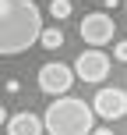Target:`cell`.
Instances as JSON below:
<instances>
[{"label": "cell", "instance_id": "13", "mask_svg": "<svg viewBox=\"0 0 127 135\" xmlns=\"http://www.w3.org/2000/svg\"><path fill=\"white\" fill-rule=\"evenodd\" d=\"M124 14H127V0H124Z\"/></svg>", "mask_w": 127, "mask_h": 135}, {"label": "cell", "instance_id": "5", "mask_svg": "<svg viewBox=\"0 0 127 135\" xmlns=\"http://www.w3.org/2000/svg\"><path fill=\"white\" fill-rule=\"evenodd\" d=\"M92 114L102 117V121H120V117H127V93L124 89H99L92 100Z\"/></svg>", "mask_w": 127, "mask_h": 135}, {"label": "cell", "instance_id": "9", "mask_svg": "<svg viewBox=\"0 0 127 135\" xmlns=\"http://www.w3.org/2000/svg\"><path fill=\"white\" fill-rule=\"evenodd\" d=\"M49 14H53L57 21L71 18V0H49Z\"/></svg>", "mask_w": 127, "mask_h": 135}, {"label": "cell", "instance_id": "1", "mask_svg": "<svg viewBox=\"0 0 127 135\" xmlns=\"http://www.w3.org/2000/svg\"><path fill=\"white\" fill-rule=\"evenodd\" d=\"M42 11L35 0H0V57L25 54L39 43Z\"/></svg>", "mask_w": 127, "mask_h": 135}, {"label": "cell", "instance_id": "12", "mask_svg": "<svg viewBox=\"0 0 127 135\" xmlns=\"http://www.w3.org/2000/svg\"><path fill=\"white\" fill-rule=\"evenodd\" d=\"M0 124H7V107H0Z\"/></svg>", "mask_w": 127, "mask_h": 135}, {"label": "cell", "instance_id": "2", "mask_svg": "<svg viewBox=\"0 0 127 135\" xmlns=\"http://www.w3.org/2000/svg\"><path fill=\"white\" fill-rule=\"evenodd\" d=\"M92 128H95L92 103L78 100V96H57L42 114L46 135H92Z\"/></svg>", "mask_w": 127, "mask_h": 135}, {"label": "cell", "instance_id": "7", "mask_svg": "<svg viewBox=\"0 0 127 135\" xmlns=\"http://www.w3.org/2000/svg\"><path fill=\"white\" fill-rule=\"evenodd\" d=\"M7 135H42V117L32 110H21V114L7 117Z\"/></svg>", "mask_w": 127, "mask_h": 135}, {"label": "cell", "instance_id": "11", "mask_svg": "<svg viewBox=\"0 0 127 135\" xmlns=\"http://www.w3.org/2000/svg\"><path fill=\"white\" fill-rule=\"evenodd\" d=\"M92 135H113L109 128H92Z\"/></svg>", "mask_w": 127, "mask_h": 135}, {"label": "cell", "instance_id": "8", "mask_svg": "<svg viewBox=\"0 0 127 135\" xmlns=\"http://www.w3.org/2000/svg\"><path fill=\"white\" fill-rule=\"evenodd\" d=\"M39 43H42V46H46V50H60L64 46V32H60V28H46V25H42V32H39Z\"/></svg>", "mask_w": 127, "mask_h": 135}, {"label": "cell", "instance_id": "4", "mask_svg": "<svg viewBox=\"0 0 127 135\" xmlns=\"http://www.w3.org/2000/svg\"><path fill=\"white\" fill-rule=\"evenodd\" d=\"M71 85H74V68H67L60 61H49L39 68V89L46 96H67Z\"/></svg>", "mask_w": 127, "mask_h": 135}, {"label": "cell", "instance_id": "10", "mask_svg": "<svg viewBox=\"0 0 127 135\" xmlns=\"http://www.w3.org/2000/svg\"><path fill=\"white\" fill-rule=\"evenodd\" d=\"M113 57H117L120 64H127V39H120V43L113 46Z\"/></svg>", "mask_w": 127, "mask_h": 135}, {"label": "cell", "instance_id": "6", "mask_svg": "<svg viewBox=\"0 0 127 135\" xmlns=\"http://www.w3.org/2000/svg\"><path fill=\"white\" fill-rule=\"evenodd\" d=\"M106 75H109V57L102 54V50H85V54H78V61H74V78L102 82Z\"/></svg>", "mask_w": 127, "mask_h": 135}, {"label": "cell", "instance_id": "3", "mask_svg": "<svg viewBox=\"0 0 127 135\" xmlns=\"http://www.w3.org/2000/svg\"><path fill=\"white\" fill-rule=\"evenodd\" d=\"M78 32H81V39H85L88 46H106V43H113L117 21L109 18L106 11H92V14H85V18H81Z\"/></svg>", "mask_w": 127, "mask_h": 135}]
</instances>
